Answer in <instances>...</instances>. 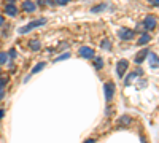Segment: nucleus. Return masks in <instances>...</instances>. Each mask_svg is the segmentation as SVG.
I'll list each match as a JSON object with an SVG mask.
<instances>
[{
	"label": "nucleus",
	"mask_w": 159,
	"mask_h": 143,
	"mask_svg": "<svg viewBox=\"0 0 159 143\" xmlns=\"http://www.w3.org/2000/svg\"><path fill=\"white\" fill-rule=\"evenodd\" d=\"M43 67H45V62H40V64H37V67H34L32 73H38L40 70H43Z\"/></svg>",
	"instance_id": "obj_17"
},
{
	"label": "nucleus",
	"mask_w": 159,
	"mask_h": 143,
	"mask_svg": "<svg viewBox=\"0 0 159 143\" xmlns=\"http://www.w3.org/2000/svg\"><path fill=\"white\" fill-rule=\"evenodd\" d=\"M8 56H10L11 59H15V57H16V49H15V48H11V49L8 51Z\"/></svg>",
	"instance_id": "obj_21"
},
{
	"label": "nucleus",
	"mask_w": 159,
	"mask_h": 143,
	"mask_svg": "<svg viewBox=\"0 0 159 143\" xmlns=\"http://www.w3.org/2000/svg\"><path fill=\"white\" fill-rule=\"evenodd\" d=\"M100 46H102V49H110L111 48V43H110V40H102Z\"/></svg>",
	"instance_id": "obj_16"
},
{
	"label": "nucleus",
	"mask_w": 159,
	"mask_h": 143,
	"mask_svg": "<svg viewBox=\"0 0 159 143\" xmlns=\"http://www.w3.org/2000/svg\"><path fill=\"white\" fill-rule=\"evenodd\" d=\"M3 96H5V92H3V89H0V100L3 99Z\"/></svg>",
	"instance_id": "obj_25"
},
{
	"label": "nucleus",
	"mask_w": 159,
	"mask_h": 143,
	"mask_svg": "<svg viewBox=\"0 0 159 143\" xmlns=\"http://www.w3.org/2000/svg\"><path fill=\"white\" fill-rule=\"evenodd\" d=\"M54 3H57V5H67L69 0H54Z\"/></svg>",
	"instance_id": "obj_23"
},
{
	"label": "nucleus",
	"mask_w": 159,
	"mask_h": 143,
	"mask_svg": "<svg viewBox=\"0 0 159 143\" xmlns=\"http://www.w3.org/2000/svg\"><path fill=\"white\" fill-rule=\"evenodd\" d=\"M147 54H148V49H142L140 53L135 56V64H139V65H140V64L145 60V57H147Z\"/></svg>",
	"instance_id": "obj_11"
},
{
	"label": "nucleus",
	"mask_w": 159,
	"mask_h": 143,
	"mask_svg": "<svg viewBox=\"0 0 159 143\" xmlns=\"http://www.w3.org/2000/svg\"><path fill=\"white\" fill-rule=\"evenodd\" d=\"M69 57H70V54H69V53H65V54H62V56H59V57H57L56 60H64V59H69Z\"/></svg>",
	"instance_id": "obj_22"
},
{
	"label": "nucleus",
	"mask_w": 159,
	"mask_h": 143,
	"mask_svg": "<svg viewBox=\"0 0 159 143\" xmlns=\"http://www.w3.org/2000/svg\"><path fill=\"white\" fill-rule=\"evenodd\" d=\"M92 59H94V67H96L97 70H100V69L103 67V59H102V57H96V56L92 57Z\"/></svg>",
	"instance_id": "obj_14"
},
{
	"label": "nucleus",
	"mask_w": 159,
	"mask_h": 143,
	"mask_svg": "<svg viewBox=\"0 0 159 143\" xmlns=\"http://www.w3.org/2000/svg\"><path fill=\"white\" fill-rule=\"evenodd\" d=\"M118 35H119V38H121L123 42H129V40H134L135 32L127 29V27H121V29H119V32H118Z\"/></svg>",
	"instance_id": "obj_2"
},
{
	"label": "nucleus",
	"mask_w": 159,
	"mask_h": 143,
	"mask_svg": "<svg viewBox=\"0 0 159 143\" xmlns=\"http://www.w3.org/2000/svg\"><path fill=\"white\" fill-rule=\"evenodd\" d=\"M148 59H150V67L151 69H157V54L153 51H148Z\"/></svg>",
	"instance_id": "obj_9"
},
{
	"label": "nucleus",
	"mask_w": 159,
	"mask_h": 143,
	"mask_svg": "<svg viewBox=\"0 0 159 143\" xmlns=\"http://www.w3.org/2000/svg\"><path fill=\"white\" fill-rule=\"evenodd\" d=\"M127 67H129V62L126 59H121L118 62V65H116V75L118 78H124V73L127 72Z\"/></svg>",
	"instance_id": "obj_4"
},
{
	"label": "nucleus",
	"mask_w": 159,
	"mask_h": 143,
	"mask_svg": "<svg viewBox=\"0 0 159 143\" xmlns=\"http://www.w3.org/2000/svg\"><path fill=\"white\" fill-rule=\"evenodd\" d=\"M150 3H151V5H154V7H157V3H159V0H150Z\"/></svg>",
	"instance_id": "obj_24"
},
{
	"label": "nucleus",
	"mask_w": 159,
	"mask_h": 143,
	"mask_svg": "<svg viewBox=\"0 0 159 143\" xmlns=\"http://www.w3.org/2000/svg\"><path fill=\"white\" fill-rule=\"evenodd\" d=\"M135 76H139V75H137V72H132V73H130V75H129V76L126 78V80H124L126 86H127V84H130V83H132V80H134Z\"/></svg>",
	"instance_id": "obj_15"
},
{
	"label": "nucleus",
	"mask_w": 159,
	"mask_h": 143,
	"mask_svg": "<svg viewBox=\"0 0 159 143\" xmlns=\"http://www.w3.org/2000/svg\"><path fill=\"white\" fill-rule=\"evenodd\" d=\"M129 123H130V118H129V116H123V118L119 119V124H121V126H126V124H129Z\"/></svg>",
	"instance_id": "obj_19"
},
{
	"label": "nucleus",
	"mask_w": 159,
	"mask_h": 143,
	"mask_svg": "<svg viewBox=\"0 0 159 143\" xmlns=\"http://www.w3.org/2000/svg\"><path fill=\"white\" fill-rule=\"evenodd\" d=\"M43 24H46V19H45V18H42V19H35V21L29 22L27 25L21 27V29H19V34H27V32H30V30H34V29L40 27V25H43Z\"/></svg>",
	"instance_id": "obj_1"
},
{
	"label": "nucleus",
	"mask_w": 159,
	"mask_h": 143,
	"mask_svg": "<svg viewBox=\"0 0 159 143\" xmlns=\"http://www.w3.org/2000/svg\"><path fill=\"white\" fill-rule=\"evenodd\" d=\"M150 42H151V35H150V34H142V35H140L139 45H148Z\"/></svg>",
	"instance_id": "obj_12"
},
{
	"label": "nucleus",
	"mask_w": 159,
	"mask_h": 143,
	"mask_svg": "<svg viewBox=\"0 0 159 143\" xmlns=\"http://www.w3.org/2000/svg\"><path fill=\"white\" fill-rule=\"evenodd\" d=\"M3 22H5V19H3V16H0V25H3Z\"/></svg>",
	"instance_id": "obj_27"
},
{
	"label": "nucleus",
	"mask_w": 159,
	"mask_h": 143,
	"mask_svg": "<svg viewBox=\"0 0 159 143\" xmlns=\"http://www.w3.org/2000/svg\"><path fill=\"white\" fill-rule=\"evenodd\" d=\"M156 24H157V21H156V18L154 16H147L143 19V22H142V25H143V29H147V30H154L156 29Z\"/></svg>",
	"instance_id": "obj_5"
},
{
	"label": "nucleus",
	"mask_w": 159,
	"mask_h": 143,
	"mask_svg": "<svg viewBox=\"0 0 159 143\" xmlns=\"http://www.w3.org/2000/svg\"><path fill=\"white\" fill-rule=\"evenodd\" d=\"M7 83H8V78L7 76H2V80H0V89H3Z\"/></svg>",
	"instance_id": "obj_20"
},
{
	"label": "nucleus",
	"mask_w": 159,
	"mask_h": 143,
	"mask_svg": "<svg viewBox=\"0 0 159 143\" xmlns=\"http://www.w3.org/2000/svg\"><path fill=\"white\" fill-rule=\"evenodd\" d=\"M5 15L10 16V18L18 16V8L15 7V3H7L5 5Z\"/></svg>",
	"instance_id": "obj_7"
},
{
	"label": "nucleus",
	"mask_w": 159,
	"mask_h": 143,
	"mask_svg": "<svg viewBox=\"0 0 159 143\" xmlns=\"http://www.w3.org/2000/svg\"><path fill=\"white\" fill-rule=\"evenodd\" d=\"M7 60H8V54L7 53H0V65L7 64Z\"/></svg>",
	"instance_id": "obj_18"
},
{
	"label": "nucleus",
	"mask_w": 159,
	"mask_h": 143,
	"mask_svg": "<svg viewBox=\"0 0 159 143\" xmlns=\"http://www.w3.org/2000/svg\"><path fill=\"white\" fill-rule=\"evenodd\" d=\"M22 10L27 11V13H34L37 10V5L35 2H30V0H25V2H22Z\"/></svg>",
	"instance_id": "obj_8"
},
{
	"label": "nucleus",
	"mask_w": 159,
	"mask_h": 143,
	"mask_svg": "<svg viewBox=\"0 0 159 143\" xmlns=\"http://www.w3.org/2000/svg\"><path fill=\"white\" fill-rule=\"evenodd\" d=\"M105 8H107V3H100V5L92 7V8H91V13H100V11H103Z\"/></svg>",
	"instance_id": "obj_13"
},
{
	"label": "nucleus",
	"mask_w": 159,
	"mask_h": 143,
	"mask_svg": "<svg viewBox=\"0 0 159 143\" xmlns=\"http://www.w3.org/2000/svg\"><path fill=\"white\" fill-rule=\"evenodd\" d=\"M78 53H80V56H81L83 59H92V57L96 56V54H94V49L89 48V46H81Z\"/></svg>",
	"instance_id": "obj_6"
},
{
	"label": "nucleus",
	"mask_w": 159,
	"mask_h": 143,
	"mask_svg": "<svg viewBox=\"0 0 159 143\" xmlns=\"http://www.w3.org/2000/svg\"><path fill=\"white\" fill-rule=\"evenodd\" d=\"M3 116H5V111H3V110H0V119H2Z\"/></svg>",
	"instance_id": "obj_26"
},
{
	"label": "nucleus",
	"mask_w": 159,
	"mask_h": 143,
	"mask_svg": "<svg viewBox=\"0 0 159 143\" xmlns=\"http://www.w3.org/2000/svg\"><path fill=\"white\" fill-rule=\"evenodd\" d=\"M103 91H105V100L107 102H111L113 97H115V83H105L103 86Z\"/></svg>",
	"instance_id": "obj_3"
},
{
	"label": "nucleus",
	"mask_w": 159,
	"mask_h": 143,
	"mask_svg": "<svg viewBox=\"0 0 159 143\" xmlns=\"http://www.w3.org/2000/svg\"><path fill=\"white\" fill-rule=\"evenodd\" d=\"M29 48L32 51H40V48H42V43H40V40H37V38H32V40H29Z\"/></svg>",
	"instance_id": "obj_10"
}]
</instances>
